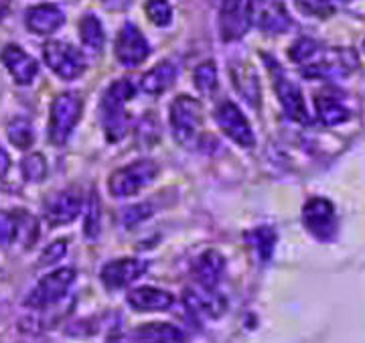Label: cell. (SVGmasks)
<instances>
[{
	"mask_svg": "<svg viewBox=\"0 0 365 343\" xmlns=\"http://www.w3.org/2000/svg\"><path fill=\"white\" fill-rule=\"evenodd\" d=\"M146 268H148V264L138 258H118V260L106 264L100 272V278H102L106 289H126L134 280L143 277Z\"/></svg>",
	"mask_w": 365,
	"mask_h": 343,
	"instance_id": "cell-15",
	"label": "cell"
},
{
	"mask_svg": "<svg viewBox=\"0 0 365 343\" xmlns=\"http://www.w3.org/2000/svg\"><path fill=\"white\" fill-rule=\"evenodd\" d=\"M213 116H215V122L222 128L223 134L230 140H234L235 145L246 146V148H252L256 145V136H254L248 118L244 116V112L234 102H230V100L220 102Z\"/></svg>",
	"mask_w": 365,
	"mask_h": 343,
	"instance_id": "cell-12",
	"label": "cell"
},
{
	"mask_svg": "<svg viewBox=\"0 0 365 343\" xmlns=\"http://www.w3.org/2000/svg\"><path fill=\"white\" fill-rule=\"evenodd\" d=\"M264 59L270 67V73L274 78V90H276V96H278V100L282 104V110L287 112L288 118L300 122V124H307L309 122V112H307L300 88L284 76V71L280 69V66L274 59L270 61V57H266V55H264Z\"/></svg>",
	"mask_w": 365,
	"mask_h": 343,
	"instance_id": "cell-11",
	"label": "cell"
},
{
	"mask_svg": "<svg viewBox=\"0 0 365 343\" xmlns=\"http://www.w3.org/2000/svg\"><path fill=\"white\" fill-rule=\"evenodd\" d=\"M177 79V66L173 61H160L140 79V88L150 96H160L169 90Z\"/></svg>",
	"mask_w": 365,
	"mask_h": 343,
	"instance_id": "cell-24",
	"label": "cell"
},
{
	"mask_svg": "<svg viewBox=\"0 0 365 343\" xmlns=\"http://www.w3.org/2000/svg\"><path fill=\"white\" fill-rule=\"evenodd\" d=\"M359 67L357 53L347 47L339 49H323L314 55L309 63L302 66V76L304 78H319V79H337L349 76Z\"/></svg>",
	"mask_w": 365,
	"mask_h": 343,
	"instance_id": "cell-3",
	"label": "cell"
},
{
	"mask_svg": "<svg viewBox=\"0 0 365 343\" xmlns=\"http://www.w3.org/2000/svg\"><path fill=\"white\" fill-rule=\"evenodd\" d=\"M182 301H185V307L193 315L207 317V319H217L227 309V301H225L223 295L215 292V289H205V287H199V285L185 290Z\"/></svg>",
	"mask_w": 365,
	"mask_h": 343,
	"instance_id": "cell-16",
	"label": "cell"
},
{
	"mask_svg": "<svg viewBox=\"0 0 365 343\" xmlns=\"http://www.w3.org/2000/svg\"><path fill=\"white\" fill-rule=\"evenodd\" d=\"M325 2H349V0H325Z\"/></svg>",
	"mask_w": 365,
	"mask_h": 343,
	"instance_id": "cell-40",
	"label": "cell"
},
{
	"mask_svg": "<svg viewBox=\"0 0 365 343\" xmlns=\"http://www.w3.org/2000/svg\"><path fill=\"white\" fill-rule=\"evenodd\" d=\"M148 215H153V208L148 205V203H143V205H134V208H128V210L124 211V225H136L138 222H143L146 220Z\"/></svg>",
	"mask_w": 365,
	"mask_h": 343,
	"instance_id": "cell-35",
	"label": "cell"
},
{
	"mask_svg": "<svg viewBox=\"0 0 365 343\" xmlns=\"http://www.w3.org/2000/svg\"><path fill=\"white\" fill-rule=\"evenodd\" d=\"M222 2H232V0H222Z\"/></svg>",
	"mask_w": 365,
	"mask_h": 343,
	"instance_id": "cell-41",
	"label": "cell"
},
{
	"mask_svg": "<svg viewBox=\"0 0 365 343\" xmlns=\"http://www.w3.org/2000/svg\"><path fill=\"white\" fill-rule=\"evenodd\" d=\"M6 134L11 145L16 146L19 150H29L35 143V130L26 118H14L13 122H9Z\"/></svg>",
	"mask_w": 365,
	"mask_h": 343,
	"instance_id": "cell-28",
	"label": "cell"
},
{
	"mask_svg": "<svg viewBox=\"0 0 365 343\" xmlns=\"http://www.w3.org/2000/svg\"><path fill=\"white\" fill-rule=\"evenodd\" d=\"M4 16H6V6H4V4H0V21H2Z\"/></svg>",
	"mask_w": 365,
	"mask_h": 343,
	"instance_id": "cell-39",
	"label": "cell"
},
{
	"mask_svg": "<svg viewBox=\"0 0 365 343\" xmlns=\"http://www.w3.org/2000/svg\"><path fill=\"white\" fill-rule=\"evenodd\" d=\"M114 53H116L118 61L124 67H138L143 61H146L150 47L143 31L134 23H126L118 33Z\"/></svg>",
	"mask_w": 365,
	"mask_h": 343,
	"instance_id": "cell-13",
	"label": "cell"
},
{
	"mask_svg": "<svg viewBox=\"0 0 365 343\" xmlns=\"http://www.w3.org/2000/svg\"><path fill=\"white\" fill-rule=\"evenodd\" d=\"M76 280V270L73 268H57L49 275L41 278L39 282L33 287V290L26 295L25 307L43 311L47 307L57 304L67 295L69 287Z\"/></svg>",
	"mask_w": 365,
	"mask_h": 343,
	"instance_id": "cell-5",
	"label": "cell"
},
{
	"mask_svg": "<svg viewBox=\"0 0 365 343\" xmlns=\"http://www.w3.org/2000/svg\"><path fill=\"white\" fill-rule=\"evenodd\" d=\"M39 236L37 220L26 211H0V246L31 248Z\"/></svg>",
	"mask_w": 365,
	"mask_h": 343,
	"instance_id": "cell-8",
	"label": "cell"
},
{
	"mask_svg": "<svg viewBox=\"0 0 365 343\" xmlns=\"http://www.w3.org/2000/svg\"><path fill=\"white\" fill-rule=\"evenodd\" d=\"M144 11L153 25L169 26L173 21V9H170L169 0H148Z\"/></svg>",
	"mask_w": 365,
	"mask_h": 343,
	"instance_id": "cell-33",
	"label": "cell"
},
{
	"mask_svg": "<svg viewBox=\"0 0 365 343\" xmlns=\"http://www.w3.org/2000/svg\"><path fill=\"white\" fill-rule=\"evenodd\" d=\"M126 301L134 311H167L175 303V297L163 289L155 287H138L128 292Z\"/></svg>",
	"mask_w": 365,
	"mask_h": 343,
	"instance_id": "cell-22",
	"label": "cell"
},
{
	"mask_svg": "<svg viewBox=\"0 0 365 343\" xmlns=\"http://www.w3.org/2000/svg\"><path fill=\"white\" fill-rule=\"evenodd\" d=\"M132 98H134V86L130 79H118L106 90L102 98V126L110 143L122 140L126 134L128 118L124 104Z\"/></svg>",
	"mask_w": 365,
	"mask_h": 343,
	"instance_id": "cell-1",
	"label": "cell"
},
{
	"mask_svg": "<svg viewBox=\"0 0 365 343\" xmlns=\"http://www.w3.org/2000/svg\"><path fill=\"white\" fill-rule=\"evenodd\" d=\"M157 173V165L153 160L143 158L112 173L108 181V189L114 198H130V195H136L143 187L153 183Z\"/></svg>",
	"mask_w": 365,
	"mask_h": 343,
	"instance_id": "cell-6",
	"label": "cell"
},
{
	"mask_svg": "<svg viewBox=\"0 0 365 343\" xmlns=\"http://www.w3.org/2000/svg\"><path fill=\"white\" fill-rule=\"evenodd\" d=\"M321 51V45L314 39H309V37H300L292 43V47L288 49V57L294 61V63H309L313 59L317 53Z\"/></svg>",
	"mask_w": 365,
	"mask_h": 343,
	"instance_id": "cell-32",
	"label": "cell"
},
{
	"mask_svg": "<svg viewBox=\"0 0 365 343\" xmlns=\"http://www.w3.org/2000/svg\"><path fill=\"white\" fill-rule=\"evenodd\" d=\"M0 59L19 86H29L33 79L37 78V71H39L37 61L25 49H21L19 45H14V43L6 45L0 53Z\"/></svg>",
	"mask_w": 365,
	"mask_h": 343,
	"instance_id": "cell-18",
	"label": "cell"
},
{
	"mask_svg": "<svg viewBox=\"0 0 365 343\" xmlns=\"http://www.w3.org/2000/svg\"><path fill=\"white\" fill-rule=\"evenodd\" d=\"M102 230V203L98 198V191L91 189L90 199H88V213H86V224H83V232L88 240H98Z\"/></svg>",
	"mask_w": 365,
	"mask_h": 343,
	"instance_id": "cell-29",
	"label": "cell"
},
{
	"mask_svg": "<svg viewBox=\"0 0 365 343\" xmlns=\"http://www.w3.org/2000/svg\"><path fill=\"white\" fill-rule=\"evenodd\" d=\"M79 37H81V43L88 51L100 53L104 49V29H102V23L96 14H86L79 21Z\"/></svg>",
	"mask_w": 365,
	"mask_h": 343,
	"instance_id": "cell-26",
	"label": "cell"
},
{
	"mask_svg": "<svg viewBox=\"0 0 365 343\" xmlns=\"http://www.w3.org/2000/svg\"><path fill=\"white\" fill-rule=\"evenodd\" d=\"M83 110V100L76 92L59 93L51 104L49 112V140L53 145H66L73 128L78 126Z\"/></svg>",
	"mask_w": 365,
	"mask_h": 343,
	"instance_id": "cell-4",
	"label": "cell"
},
{
	"mask_svg": "<svg viewBox=\"0 0 365 343\" xmlns=\"http://www.w3.org/2000/svg\"><path fill=\"white\" fill-rule=\"evenodd\" d=\"M25 23L31 33L47 37V35H53L59 26L66 23V14L57 4L47 2V4H37V6L29 9Z\"/></svg>",
	"mask_w": 365,
	"mask_h": 343,
	"instance_id": "cell-19",
	"label": "cell"
},
{
	"mask_svg": "<svg viewBox=\"0 0 365 343\" xmlns=\"http://www.w3.org/2000/svg\"><path fill=\"white\" fill-rule=\"evenodd\" d=\"M134 343H185L187 335L170 323H144L130 333Z\"/></svg>",
	"mask_w": 365,
	"mask_h": 343,
	"instance_id": "cell-21",
	"label": "cell"
},
{
	"mask_svg": "<svg viewBox=\"0 0 365 343\" xmlns=\"http://www.w3.org/2000/svg\"><path fill=\"white\" fill-rule=\"evenodd\" d=\"M67 252V240H55L53 244H49L43 254H41L39 264H45V266H49V264L59 262L63 256H66Z\"/></svg>",
	"mask_w": 365,
	"mask_h": 343,
	"instance_id": "cell-34",
	"label": "cell"
},
{
	"mask_svg": "<svg viewBox=\"0 0 365 343\" xmlns=\"http://www.w3.org/2000/svg\"><path fill=\"white\" fill-rule=\"evenodd\" d=\"M250 25L264 33H287L292 29V19L282 0H248Z\"/></svg>",
	"mask_w": 365,
	"mask_h": 343,
	"instance_id": "cell-10",
	"label": "cell"
},
{
	"mask_svg": "<svg viewBox=\"0 0 365 343\" xmlns=\"http://www.w3.org/2000/svg\"><path fill=\"white\" fill-rule=\"evenodd\" d=\"M246 240H248L250 246L254 248V252L258 254L260 262L266 264L272 258L274 248H276V232L272 227H268V225L256 227V230L246 234Z\"/></svg>",
	"mask_w": 365,
	"mask_h": 343,
	"instance_id": "cell-27",
	"label": "cell"
},
{
	"mask_svg": "<svg viewBox=\"0 0 365 343\" xmlns=\"http://www.w3.org/2000/svg\"><path fill=\"white\" fill-rule=\"evenodd\" d=\"M102 4L112 13H122L130 6L132 0H102Z\"/></svg>",
	"mask_w": 365,
	"mask_h": 343,
	"instance_id": "cell-36",
	"label": "cell"
},
{
	"mask_svg": "<svg viewBox=\"0 0 365 343\" xmlns=\"http://www.w3.org/2000/svg\"><path fill=\"white\" fill-rule=\"evenodd\" d=\"M250 29L248 0H232L222 2L220 14V33L223 41H237L246 35Z\"/></svg>",
	"mask_w": 365,
	"mask_h": 343,
	"instance_id": "cell-17",
	"label": "cell"
},
{
	"mask_svg": "<svg viewBox=\"0 0 365 343\" xmlns=\"http://www.w3.org/2000/svg\"><path fill=\"white\" fill-rule=\"evenodd\" d=\"M43 59L53 73L61 79H76L86 71V57L66 41L45 43Z\"/></svg>",
	"mask_w": 365,
	"mask_h": 343,
	"instance_id": "cell-7",
	"label": "cell"
},
{
	"mask_svg": "<svg viewBox=\"0 0 365 343\" xmlns=\"http://www.w3.org/2000/svg\"><path fill=\"white\" fill-rule=\"evenodd\" d=\"M81 205H83V199H81L79 189L76 187L63 189L45 201V220L55 227L71 224L79 215Z\"/></svg>",
	"mask_w": 365,
	"mask_h": 343,
	"instance_id": "cell-14",
	"label": "cell"
},
{
	"mask_svg": "<svg viewBox=\"0 0 365 343\" xmlns=\"http://www.w3.org/2000/svg\"><path fill=\"white\" fill-rule=\"evenodd\" d=\"M108 343H134L130 335H122V333H114L108 337Z\"/></svg>",
	"mask_w": 365,
	"mask_h": 343,
	"instance_id": "cell-38",
	"label": "cell"
},
{
	"mask_svg": "<svg viewBox=\"0 0 365 343\" xmlns=\"http://www.w3.org/2000/svg\"><path fill=\"white\" fill-rule=\"evenodd\" d=\"M9 171H11V157H9V153L0 146V179H4Z\"/></svg>",
	"mask_w": 365,
	"mask_h": 343,
	"instance_id": "cell-37",
	"label": "cell"
},
{
	"mask_svg": "<svg viewBox=\"0 0 365 343\" xmlns=\"http://www.w3.org/2000/svg\"><path fill=\"white\" fill-rule=\"evenodd\" d=\"M314 108H317V118L325 126H337L349 120V110L335 96H327V93L317 96Z\"/></svg>",
	"mask_w": 365,
	"mask_h": 343,
	"instance_id": "cell-25",
	"label": "cell"
},
{
	"mask_svg": "<svg viewBox=\"0 0 365 343\" xmlns=\"http://www.w3.org/2000/svg\"><path fill=\"white\" fill-rule=\"evenodd\" d=\"M225 270V258L217 250L201 252L193 262V277L199 287L215 289Z\"/></svg>",
	"mask_w": 365,
	"mask_h": 343,
	"instance_id": "cell-20",
	"label": "cell"
},
{
	"mask_svg": "<svg viewBox=\"0 0 365 343\" xmlns=\"http://www.w3.org/2000/svg\"><path fill=\"white\" fill-rule=\"evenodd\" d=\"M232 81L235 86V92L240 93L250 106L258 108L260 106V81L254 71V67L248 63H232Z\"/></svg>",
	"mask_w": 365,
	"mask_h": 343,
	"instance_id": "cell-23",
	"label": "cell"
},
{
	"mask_svg": "<svg viewBox=\"0 0 365 343\" xmlns=\"http://www.w3.org/2000/svg\"><path fill=\"white\" fill-rule=\"evenodd\" d=\"M21 173L29 183H41L47 177V160L41 153H29L21 160Z\"/></svg>",
	"mask_w": 365,
	"mask_h": 343,
	"instance_id": "cell-30",
	"label": "cell"
},
{
	"mask_svg": "<svg viewBox=\"0 0 365 343\" xmlns=\"http://www.w3.org/2000/svg\"><path fill=\"white\" fill-rule=\"evenodd\" d=\"M193 81H195V88L203 96H211V93L217 90V67L213 61H203L195 67V73H193Z\"/></svg>",
	"mask_w": 365,
	"mask_h": 343,
	"instance_id": "cell-31",
	"label": "cell"
},
{
	"mask_svg": "<svg viewBox=\"0 0 365 343\" xmlns=\"http://www.w3.org/2000/svg\"><path fill=\"white\" fill-rule=\"evenodd\" d=\"M302 224L313 237L321 242H331L337 236L335 205L325 198H311L302 208Z\"/></svg>",
	"mask_w": 365,
	"mask_h": 343,
	"instance_id": "cell-9",
	"label": "cell"
},
{
	"mask_svg": "<svg viewBox=\"0 0 365 343\" xmlns=\"http://www.w3.org/2000/svg\"><path fill=\"white\" fill-rule=\"evenodd\" d=\"M203 110L191 96H179L170 104V128L175 140L185 148H195L201 138Z\"/></svg>",
	"mask_w": 365,
	"mask_h": 343,
	"instance_id": "cell-2",
	"label": "cell"
}]
</instances>
